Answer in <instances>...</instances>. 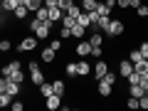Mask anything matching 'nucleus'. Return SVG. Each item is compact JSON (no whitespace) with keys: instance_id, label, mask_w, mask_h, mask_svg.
<instances>
[{"instance_id":"37","label":"nucleus","mask_w":148,"mask_h":111,"mask_svg":"<svg viewBox=\"0 0 148 111\" xmlns=\"http://www.w3.org/2000/svg\"><path fill=\"white\" fill-rule=\"evenodd\" d=\"M136 15L138 17H148V5H143V3H141V5L136 8Z\"/></svg>"},{"instance_id":"28","label":"nucleus","mask_w":148,"mask_h":111,"mask_svg":"<svg viewBox=\"0 0 148 111\" xmlns=\"http://www.w3.org/2000/svg\"><path fill=\"white\" fill-rule=\"evenodd\" d=\"M64 74H67V77H77V62H67Z\"/></svg>"},{"instance_id":"12","label":"nucleus","mask_w":148,"mask_h":111,"mask_svg":"<svg viewBox=\"0 0 148 111\" xmlns=\"http://www.w3.org/2000/svg\"><path fill=\"white\" fill-rule=\"evenodd\" d=\"M32 15H35V20H37V22H49V10H47V5L37 8Z\"/></svg>"},{"instance_id":"40","label":"nucleus","mask_w":148,"mask_h":111,"mask_svg":"<svg viewBox=\"0 0 148 111\" xmlns=\"http://www.w3.org/2000/svg\"><path fill=\"white\" fill-rule=\"evenodd\" d=\"M138 84H141L143 89H148V72H143V74H138Z\"/></svg>"},{"instance_id":"15","label":"nucleus","mask_w":148,"mask_h":111,"mask_svg":"<svg viewBox=\"0 0 148 111\" xmlns=\"http://www.w3.org/2000/svg\"><path fill=\"white\" fill-rule=\"evenodd\" d=\"M12 15H15V20H25V17L30 15V10H27V5H25V3H20V5L15 8V12H12Z\"/></svg>"},{"instance_id":"1","label":"nucleus","mask_w":148,"mask_h":111,"mask_svg":"<svg viewBox=\"0 0 148 111\" xmlns=\"http://www.w3.org/2000/svg\"><path fill=\"white\" fill-rule=\"evenodd\" d=\"M123 30H126L123 20H119V17H111L109 25L104 27V35H106V37H119V35H123Z\"/></svg>"},{"instance_id":"22","label":"nucleus","mask_w":148,"mask_h":111,"mask_svg":"<svg viewBox=\"0 0 148 111\" xmlns=\"http://www.w3.org/2000/svg\"><path fill=\"white\" fill-rule=\"evenodd\" d=\"M40 94H42L45 99H47V96H52V94H54L52 84H47V82H42V84H40Z\"/></svg>"},{"instance_id":"44","label":"nucleus","mask_w":148,"mask_h":111,"mask_svg":"<svg viewBox=\"0 0 148 111\" xmlns=\"http://www.w3.org/2000/svg\"><path fill=\"white\" fill-rule=\"evenodd\" d=\"M91 57H96V59L104 57V49H101V47H91Z\"/></svg>"},{"instance_id":"48","label":"nucleus","mask_w":148,"mask_h":111,"mask_svg":"<svg viewBox=\"0 0 148 111\" xmlns=\"http://www.w3.org/2000/svg\"><path fill=\"white\" fill-rule=\"evenodd\" d=\"M0 3H3V0H0Z\"/></svg>"},{"instance_id":"31","label":"nucleus","mask_w":148,"mask_h":111,"mask_svg":"<svg viewBox=\"0 0 148 111\" xmlns=\"http://www.w3.org/2000/svg\"><path fill=\"white\" fill-rule=\"evenodd\" d=\"M126 106L131 111H136V109H141V106H138V96H128V101H126Z\"/></svg>"},{"instance_id":"26","label":"nucleus","mask_w":148,"mask_h":111,"mask_svg":"<svg viewBox=\"0 0 148 111\" xmlns=\"http://www.w3.org/2000/svg\"><path fill=\"white\" fill-rule=\"evenodd\" d=\"M67 15H69V17H74V20H77V17L82 15V5H79V3H74V5H72V8H69V10H67Z\"/></svg>"},{"instance_id":"30","label":"nucleus","mask_w":148,"mask_h":111,"mask_svg":"<svg viewBox=\"0 0 148 111\" xmlns=\"http://www.w3.org/2000/svg\"><path fill=\"white\" fill-rule=\"evenodd\" d=\"M116 8H121V10H131L133 0H116Z\"/></svg>"},{"instance_id":"17","label":"nucleus","mask_w":148,"mask_h":111,"mask_svg":"<svg viewBox=\"0 0 148 111\" xmlns=\"http://www.w3.org/2000/svg\"><path fill=\"white\" fill-rule=\"evenodd\" d=\"M89 45L91 47H101V45H104V35H101L99 30H94V35L89 37Z\"/></svg>"},{"instance_id":"6","label":"nucleus","mask_w":148,"mask_h":111,"mask_svg":"<svg viewBox=\"0 0 148 111\" xmlns=\"http://www.w3.org/2000/svg\"><path fill=\"white\" fill-rule=\"evenodd\" d=\"M131 72H133V62H131V59H121V62H119V72H116V74L126 79Z\"/></svg>"},{"instance_id":"7","label":"nucleus","mask_w":148,"mask_h":111,"mask_svg":"<svg viewBox=\"0 0 148 111\" xmlns=\"http://www.w3.org/2000/svg\"><path fill=\"white\" fill-rule=\"evenodd\" d=\"M96 91H99L101 99H109L111 91H114V84H109V82H101V79H99V84H96Z\"/></svg>"},{"instance_id":"9","label":"nucleus","mask_w":148,"mask_h":111,"mask_svg":"<svg viewBox=\"0 0 148 111\" xmlns=\"http://www.w3.org/2000/svg\"><path fill=\"white\" fill-rule=\"evenodd\" d=\"M20 3H25V0H3L0 3V12H15V8Z\"/></svg>"},{"instance_id":"33","label":"nucleus","mask_w":148,"mask_h":111,"mask_svg":"<svg viewBox=\"0 0 148 111\" xmlns=\"http://www.w3.org/2000/svg\"><path fill=\"white\" fill-rule=\"evenodd\" d=\"M10 101H12V96H10V94H0V109L10 106Z\"/></svg>"},{"instance_id":"25","label":"nucleus","mask_w":148,"mask_h":111,"mask_svg":"<svg viewBox=\"0 0 148 111\" xmlns=\"http://www.w3.org/2000/svg\"><path fill=\"white\" fill-rule=\"evenodd\" d=\"M25 5H27V10H30V12H35L37 8L45 5V0H25Z\"/></svg>"},{"instance_id":"24","label":"nucleus","mask_w":148,"mask_h":111,"mask_svg":"<svg viewBox=\"0 0 148 111\" xmlns=\"http://www.w3.org/2000/svg\"><path fill=\"white\" fill-rule=\"evenodd\" d=\"M133 72H138V74H143V72H148V59L143 57L141 62H136V64H133Z\"/></svg>"},{"instance_id":"19","label":"nucleus","mask_w":148,"mask_h":111,"mask_svg":"<svg viewBox=\"0 0 148 111\" xmlns=\"http://www.w3.org/2000/svg\"><path fill=\"white\" fill-rule=\"evenodd\" d=\"M52 89H54V94H57V96H64V91H67V84H64L62 79H54V82H52Z\"/></svg>"},{"instance_id":"27","label":"nucleus","mask_w":148,"mask_h":111,"mask_svg":"<svg viewBox=\"0 0 148 111\" xmlns=\"http://www.w3.org/2000/svg\"><path fill=\"white\" fill-rule=\"evenodd\" d=\"M96 12H99V15H104V17H111V12H114V10H111V8H106L104 0H101L99 5H96Z\"/></svg>"},{"instance_id":"14","label":"nucleus","mask_w":148,"mask_h":111,"mask_svg":"<svg viewBox=\"0 0 148 111\" xmlns=\"http://www.w3.org/2000/svg\"><path fill=\"white\" fill-rule=\"evenodd\" d=\"M47 10H49V22H54V25H57V22L62 20V15H64V12L59 10V5H54V8H47Z\"/></svg>"},{"instance_id":"34","label":"nucleus","mask_w":148,"mask_h":111,"mask_svg":"<svg viewBox=\"0 0 148 111\" xmlns=\"http://www.w3.org/2000/svg\"><path fill=\"white\" fill-rule=\"evenodd\" d=\"M77 22H79V25H84L86 30H89V25H91V22H89V15H86V12H82V15L77 17Z\"/></svg>"},{"instance_id":"32","label":"nucleus","mask_w":148,"mask_h":111,"mask_svg":"<svg viewBox=\"0 0 148 111\" xmlns=\"http://www.w3.org/2000/svg\"><path fill=\"white\" fill-rule=\"evenodd\" d=\"M8 84H10V79L0 74V94H8Z\"/></svg>"},{"instance_id":"5","label":"nucleus","mask_w":148,"mask_h":111,"mask_svg":"<svg viewBox=\"0 0 148 111\" xmlns=\"http://www.w3.org/2000/svg\"><path fill=\"white\" fill-rule=\"evenodd\" d=\"M106 72H109V64H106L104 59L99 57V59H96V64H94V79L99 82V79H101V77H104Z\"/></svg>"},{"instance_id":"4","label":"nucleus","mask_w":148,"mask_h":111,"mask_svg":"<svg viewBox=\"0 0 148 111\" xmlns=\"http://www.w3.org/2000/svg\"><path fill=\"white\" fill-rule=\"evenodd\" d=\"M15 69H22V62H20V59H10L8 64H3L0 74H3V77H10V74L15 72Z\"/></svg>"},{"instance_id":"3","label":"nucleus","mask_w":148,"mask_h":111,"mask_svg":"<svg viewBox=\"0 0 148 111\" xmlns=\"http://www.w3.org/2000/svg\"><path fill=\"white\" fill-rule=\"evenodd\" d=\"M37 40L35 35H30V37H22L20 40V45H17V52H32V49H37Z\"/></svg>"},{"instance_id":"47","label":"nucleus","mask_w":148,"mask_h":111,"mask_svg":"<svg viewBox=\"0 0 148 111\" xmlns=\"http://www.w3.org/2000/svg\"><path fill=\"white\" fill-rule=\"evenodd\" d=\"M3 54H5V52H3V49H0V57H3Z\"/></svg>"},{"instance_id":"8","label":"nucleus","mask_w":148,"mask_h":111,"mask_svg":"<svg viewBox=\"0 0 148 111\" xmlns=\"http://www.w3.org/2000/svg\"><path fill=\"white\" fill-rule=\"evenodd\" d=\"M89 74H91V64L82 57L79 62H77V77H89Z\"/></svg>"},{"instance_id":"18","label":"nucleus","mask_w":148,"mask_h":111,"mask_svg":"<svg viewBox=\"0 0 148 111\" xmlns=\"http://www.w3.org/2000/svg\"><path fill=\"white\" fill-rule=\"evenodd\" d=\"M84 35H86V27H84V25H79V22H74V25H72V37L82 40Z\"/></svg>"},{"instance_id":"21","label":"nucleus","mask_w":148,"mask_h":111,"mask_svg":"<svg viewBox=\"0 0 148 111\" xmlns=\"http://www.w3.org/2000/svg\"><path fill=\"white\" fill-rule=\"evenodd\" d=\"M8 79H10V82H15V84H25V72H22V69H15V72H12L10 77H8Z\"/></svg>"},{"instance_id":"2","label":"nucleus","mask_w":148,"mask_h":111,"mask_svg":"<svg viewBox=\"0 0 148 111\" xmlns=\"http://www.w3.org/2000/svg\"><path fill=\"white\" fill-rule=\"evenodd\" d=\"M27 69H30V79H32V84L40 86V84L45 82V72L40 69V64H37V62H27Z\"/></svg>"},{"instance_id":"23","label":"nucleus","mask_w":148,"mask_h":111,"mask_svg":"<svg viewBox=\"0 0 148 111\" xmlns=\"http://www.w3.org/2000/svg\"><path fill=\"white\" fill-rule=\"evenodd\" d=\"M128 59H131L133 64H136V62H141V59H143L141 49H138V47H131V52H128Z\"/></svg>"},{"instance_id":"42","label":"nucleus","mask_w":148,"mask_h":111,"mask_svg":"<svg viewBox=\"0 0 148 111\" xmlns=\"http://www.w3.org/2000/svg\"><path fill=\"white\" fill-rule=\"evenodd\" d=\"M0 49H3V52H10V49H12V42H10V40H0Z\"/></svg>"},{"instance_id":"10","label":"nucleus","mask_w":148,"mask_h":111,"mask_svg":"<svg viewBox=\"0 0 148 111\" xmlns=\"http://www.w3.org/2000/svg\"><path fill=\"white\" fill-rule=\"evenodd\" d=\"M54 57H57V52H54V49L49 47V45L42 49V52H40V59H42L45 64H52V62H54Z\"/></svg>"},{"instance_id":"11","label":"nucleus","mask_w":148,"mask_h":111,"mask_svg":"<svg viewBox=\"0 0 148 111\" xmlns=\"http://www.w3.org/2000/svg\"><path fill=\"white\" fill-rule=\"evenodd\" d=\"M74 52L79 54V57H89V54H91V45H89V40H86V42L82 40V42L74 47Z\"/></svg>"},{"instance_id":"38","label":"nucleus","mask_w":148,"mask_h":111,"mask_svg":"<svg viewBox=\"0 0 148 111\" xmlns=\"http://www.w3.org/2000/svg\"><path fill=\"white\" fill-rule=\"evenodd\" d=\"M72 5H74V0H59V10H62V12H67Z\"/></svg>"},{"instance_id":"43","label":"nucleus","mask_w":148,"mask_h":111,"mask_svg":"<svg viewBox=\"0 0 148 111\" xmlns=\"http://www.w3.org/2000/svg\"><path fill=\"white\" fill-rule=\"evenodd\" d=\"M138 106H141V109H148V91L143 96H138Z\"/></svg>"},{"instance_id":"35","label":"nucleus","mask_w":148,"mask_h":111,"mask_svg":"<svg viewBox=\"0 0 148 111\" xmlns=\"http://www.w3.org/2000/svg\"><path fill=\"white\" fill-rule=\"evenodd\" d=\"M59 37H62V40L72 37V27H64V25H59Z\"/></svg>"},{"instance_id":"41","label":"nucleus","mask_w":148,"mask_h":111,"mask_svg":"<svg viewBox=\"0 0 148 111\" xmlns=\"http://www.w3.org/2000/svg\"><path fill=\"white\" fill-rule=\"evenodd\" d=\"M10 109H12V111H22V109H25V104L17 101V99H12V101H10Z\"/></svg>"},{"instance_id":"16","label":"nucleus","mask_w":148,"mask_h":111,"mask_svg":"<svg viewBox=\"0 0 148 111\" xmlns=\"http://www.w3.org/2000/svg\"><path fill=\"white\" fill-rule=\"evenodd\" d=\"M101 0H82L79 5H82V12H91V10H96V5H99Z\"/></svg>"},{"instance_id":"45","label":"nucleus","mask_w":148,"mask_h":111,"mask_svg":"<svg viewBox=\"0 0 148 111\" xmlns=\"http://www.w3.org/2000/svg\"><path fill=\"white\" fill-rule=\"evenodd\" d=\"M138 49H141V54L148 59V42H141V45H138Z\"/></svg>"},{"instance_id":"29","label":"nucleus","mask_w":148,"mask_h":111,"mask_svg":"<svg viewBox=\"0 0 148 111\" xmlns=\"http://www.w3.org/2000/svg\"><path fill=\"white\" fill-rule=\"evenodd\" d=\"M8 94H10L12 99H15V96L20 94V84H15V82H10V84H8Z\"/></svg>"},{"instance_id":"49","label":"nucleus","mask_w":148,"mask_h":111,"mask_svg":"<svg viewBox=\"0 0 148 111\" xmlns=\"http://www.w3.org/2000/svg\"><path fill=\"white\" fill-rule=\"evenodd\" d=\"M79 3H82V0H79Z\"/></svg>"},{"instance_id":"13","label":"nucleus","mask_w":148,"mask_h":111,"mask_svg":"<svg viewBox=\"0 0 148 111\" xmlns=\"http://www.w3.org/2000/svg\"><path fill=\"white\" fill-rule=\"evenodd\" d=\"M45 106H47L49 111H54V109H59V106H62V96H57V94H52V96H47V99H45Z\"/></svg>"},{"instance_id":"46","label":"nucleus","mask_w":148,"mask_h":111,"mask_svg":"<svg viewBox=\"0 0 148 111\" xmlns=\"http://www.w3.org/2000/svg\"><path fill=\"white\" fill-rule=\"evenodd\" d=\"M104 5H106V8H111V10H114V8H116V0H104Z\"/></svg>"},{"instance_id":"36","label":"nucleus","mask_w":148,"mask_h":111,"mask_svg":"<svg viewBox=\"0 0 148 111\" xmlns=\"http://www.w3.org/2000/svg\"><path fill=\"white\" fill-rule=\"evenodd\" d=\"M59 22H62L64 27H72V25H74V22H77V20H74V17H69L67 12H64V15H62V20H59Z\"/></svg>"},{"instance_id":"39","label":"nucleus","mask_w":148,"mask_h":111,"mask_svg":"<svg viewBox=\"0 0 148 111\" xmlns=\"http://www.w3.org/2000/svg\"><path fill=\"white\" fill-rule=\"evenodd\" d=\"M49 47H52L54 52H59V49H62V37H57V40H49Z\"/></svg>"},{"instance_id":"20","label":"nucleus","mask_w":148,"mask_h":111,"mask_svg":"<svg viewBox=\"0 0 148 111\" xmlns=\"http://www.w3.org/2000/svg\"><path fill=\"white\" fill-rule=\"evenodd\" d=\"M146 91H148V89H143L138 82H136V84H128V94H131V96H143Z\"/></svg>"}]
</instances>
